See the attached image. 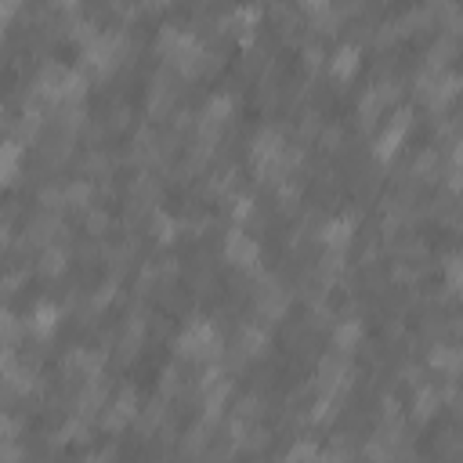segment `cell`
I'll return each mask as SVG.
<instances>
[{"label": "cell", "instance_id": "obj_1", "mask_svg": "<svg viewBox=\"0 0 463 463\" xmlns=\"http://www.w3.org/2000/svg\"><path fill=\"white\" fill-rule=\"evenodd\" d=\"M210 344H214V337H210L207 326H192L181 337V351H185V355H203V351H210Z\"/></svg>", "mask_w": 463, "mask_h": 463}, {"label": "cell", "instance_id": "obj_2", "mask_svg": "<svg viewBox=\"0 0 463 463\" xmlns=\"http://www.w3.org/2000/svg\"><path fill=\"white\" fill-rule=\"evenodd\" d=\"M355 69H359V47H355V44H344L337 54H333V72L344 80V77H351Z\"/></svg>", "mask_w": 463, "mask_h": 463}, {"label": "cell", "instance_id": "obj_3", "mask_svg": "<svg viewBox=\"0 0 463 463\" xmlns=\"http://www.w3.org/2000/svg\"><path fill=\"white\" fill-rule=\"evenodd\" d=\"M228 253H232V261H239V265H250L257 250H253V243H246L243 235H232V239H228Z\"/></svg>", "mask_w": 463, "mask_h": 463}, {"label": "cell", "instance_id": "obj_4", "mask_svg": "<svg viewBox=\"0 0 463 463\" xmlns=\"http://www.w3.org/2000/svg\"><path fill=\"white\" fill-rule=\"evenodd\" d=\"M54 319H58V311H54L51 304H40V308H36V315H33V329L40 333V337H47V333L54 329Z\"/></svg>", "mask_w": 463, "mask_h": 463}, {"label": "cell", "instance_id": "obj_5", "mask_svg": "<svg viewBox=\"0 0 463 463\" xmlns=\"http://www.w3.org/2000/svg\"><path fill=\"white\" fill-rule=\"evenodd\" d=\"M322 463H337V460H333V456H326V460H322Z\"/></svg>", "mask_w": 463, "mask_h": 463}]
</instances>
